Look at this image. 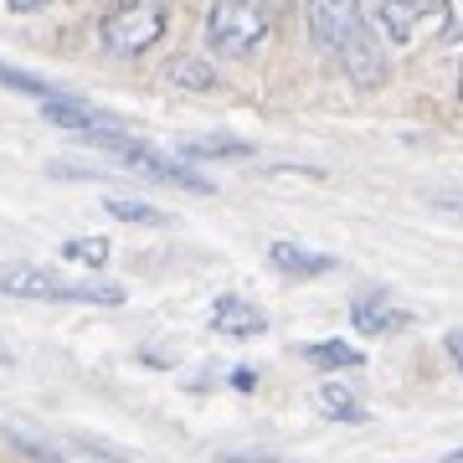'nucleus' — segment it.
<instances>
[{
	"label": "nucleus",
	"instance_id": "nucleus-7",
	"mask_svg": "<svg viewBox=\"0 0 463 463\" xmlns=\"http://www.w3.org/2000/svg\"><path fill=\"white\" fill-rule=\"evenodd\" d=\"M443 0H371V11H376V26L392 42H412L417 36V26L438 11Z\"/></svg>",
	"mask_w": 463,
	"mask_h": 463
},
{
	"label": "nucleus",
	"instance_id": "nucleus-9",
	"mask_svg": "<svg viewBox=\"0 0 463 463\" xmlns=\"http://www.w3.org/2000/svg\"><path fill=\"white\" fill-rule=\"evenodd\" d=\"M268 263L279 268V273H288V279H325V273L340 268L330 252L298 248V242H273V248H268Z\"/></svg>",
	"mask_w": 463,
	"mask_h": 463
},
{
	"label": "nucleus",
	"instance_id": "nucleus-24",
	"mask_svg": "<svg viewBox=\"0 0 463 463\" xmlns=\"http://www.w3.org/2000/svg\"><path fill=\"white\" fill-rule=\"evenodd\" d=\"M443 463H463V448H453V453H448V458Z\"/></svg>",
	"mask_w": 463,
	"mask_h": 463
},
{
	"label": "nucleus",
	"instance_id": "nucleus-25",
	"mask_svg": "<svg viewBox=\"0 0 463 463\" xmlns=\"http://www.w3.org/2000/svg\"><path fill=\"white\" fill-rule=\"evenodd\" d=\"M0 365H11V355H5V350H0Z\"/></svg>",
	"mask_w": 463,
	"mask_h": 463
},
{
	"label": "nucleus",
	"instance_id": "nucleus-17",
	"mask_svg": "<svg viewBox=\"0 0 463 463\" xmlns=\"http://www.w3.org/2000/svg\"><path fill=\"white\" fill-rule=\"evenodd\" d=\"M62 258L67 263H83V268H103L109 263V237H67Z\"/></svg>",
	"mask_w": 463,
	"mask_h": 463
},
{
	"label": "nucleus",
	"instance_id": "nucleus-3",
	"mask_svg": "<svg viewBox=\"0 0 463 463\" xmlns=\"http://www.w3.org/2000/svg\"><path fill=\"white\" fill-rule=\"evenodd\" d=\"M88 145H99V149H109V155H118L129 170H139V175H149V181H160V185L196 191V196H212V191H216L201 170H191V160H185V155H160V149H149V145H139V139H129L124 129L88 134Z\"/></svg>",
	"mask_w": 463,
	"mask_h": 463
},
{
	"label": "nucleus",
	"instance_id": "nucleus-14",
	"mask_svg": "<svg viewBox=\"0 0 463 463\" xmlns=\"http://www.w3.org/2000/svg\"><path fill=\"white\" fill-rule=\"evenodd\" d=\"M175 155H185V160H248L252 145H242V139H185V145H175Z\"/></svg>",
	"mask_w": 463,
	"mask_h": 463
},
{
	"label": "nucleus",
	"instance_id": "nucleus-19",
	"mask_svg": "<svg viewBox=\"0 0 463 463\" xmlns=\"http://www.w3.org/2000/svg\"><path fill=\"white\" fill-rule=\"evenodd\" d=\"M443 21H448V36L463 42V0H443Z\"/></svg>",
	"mask_w": 463,
	"mask_h": 463
},
{
	"label": "nucleus",
	"instance_id": "nucleus-22",
	"mask_svg": "<svg viewBox=\"0 0 463 463\" xmlns=\"http://www.w3.org/2000/svg\"><path fill=\"white\" fill-rule=\"evenodd\" d=\"M5 5H11L16 16H26V11H42V5H52V0H5Z\"/></svg>",
	"mask_w": 463,
	"mask_h": 463
},
{
	"label": "nucleus",
	"instance_id": "nucleus-2",
	"mask_svg": "<svg viewBox=\"0 0 463 463\" xmlns=\"http://www.w3.org/2000/svg\"><path fill=\"white\" fill-rule=\"evenodd\" d=\"M283 0H212L206 11V47L227 62H242L273 36Z\"/></svg>",
	"mask_w": 463,
	"mask_h": 463
},
{
	"label": "nucleus",
	"instance_id": "nucleus-6",
	"mask_svg": "<svg viewBox=\"0 0 463 463\" xmlns=\"http://www.w3.org/2000/svg\"><path fill=\"white\" fill-rule=\"evenodd\" d=\"M62 288H67V283L57 279L52 268H36V263L0 268V294H11V298H42V304H62Z\"/></svg>",
	"mask_w": 463,
	"mask_h": 463
},
{
	"label": "nucleus",
	"instance_id": "nucleus-11",
	"mask_svg": "<svg viewBox=\"0 0 463 463\" xmlns=\"http://www.w3.org/2000/svg\"><path fill=\"white\" fill-rule=\"evenodd\" d=\"M315 407L330 422H371V412L361 407V397H355V386H345V381H325L315 392Z\"/></svg>",
	"mask_w": 463,
	"mask_h": 463
},
{
	"label": "nucleus",
	"instance_id": "nucleus-12",
	"mask_svg": "<svg viewBox=\"0 0 463 463\" xmlns=\"http://www.w3.org/2000/svg\"><path fill=\"white\" fill-rule=\"evenodd\" d=\"M298 350H304V361L330 365V371H355L365 361V350H355L350 340H315V345H298Z\"/></svg>",
	"mask_w": 463,
	"mask_h": 463
},
{
	"label": "nucleus",
	"instance_id": "nucleus-4",
	"mask_svg": "<svg viewBox=\"0 0 463 463\" xmlns=\"http://www.w3.org/2000/svg\"><path fill=\"white\" fill-rule=\"evenodd\" d=\"M165 36V0H114L99 26V42L114 57H145Z\"/></svg>",
	"mask_w": 463,
	"mask_h": 463
},
{
	"label": "nucleus",
	"instance_id": "nucleus-13",
	"mask_svg": "<svg viewBox=\"0 0 463 463\" xmlns=\"http://www.w3.org/2000/svg\"><path fill=\"white\" fill-rule=\"evenodd\" d=\"M103 212L114 216V222H129V227H170V216L160 212V206H149V201L109 196V201H103Z\"/></svg>",
	"mask_w": 463,
	"mask_h": 463
},
{
	"label": "nucleus",
	"instance_id": "nucleus-16",
	"mask_svg": "<svg viewBox=\"0 0 463 463\" xmlns=\"http://www.w3.org/2000/svg\"><path fill=\"white\" fill-rule=\"evenodd\" d=\"M0 88H16V93H26V99H57L62 88H52L47 78H36V72H21V67H5L0 62Z\"/></svg>",
	"mask_w": 463,
	"mask_h": 463
},
{
	"label": "nucleus",
	"instance_id": "nucleus-20",
	"mask_svg": "<svg viewBox=\"0 0 463 463\" xmlns=\"http://www.w3.org/2000/svg\"><path fill=\"white\" fill-rule=\"evenodd\" d=\"M443 345H448V355H453V365L463 371V330H448V340H443Z\"/></svg>",
	"mask_w": 463,
	"mask_h": 463
},
{
	"label": "nucleus",
	"instance_id": "nucleus-23",
	"mask_svg": "<svg viewBox=\"0 0 463 463\" xmlns=\"http://www.w3.org/2000/svg\"><path fill=\"white\" fill-rule=\"evenodd\" d=\"M438 206H443V212H453L463 222V196H438Z\"/></svg>",
	"mask_w": 463,
	"mask_h": 463
},
{
	"label": "nucleus",
	"instance_id": "nucleus-15",
	"mask_svg": "<svg viewBox=\"0 0 463 463\" xmlns=\"http://www.w3.org/2000/svg\"><path fill=\"white\" fill-rule=\"evenodd\" d=\"M62 304H103V309H114V304H124V288L118 283H67Z\"/></svg>",
	"mask_w": 463,
	"mask_h": 463
},
{
	"label": "nucleus",
	"instance_id": "nucleus-26",
	"mask_svg": "<svg viewBox=\"0 0 463 463\" xmlns=\"http://www.w3.org/2000/svg\"><path fill=\"white\" fill-rule=\"evenodd\" d=\"M458 99H463V78H458Z\"/></svg>",
	"mask_w": 463,
	"mask_h": 463
},
{
	"label": "nucleus",
	"instance_id": "nucleus-21",
	"mask_svg": "<svg viewBox=\"0 0 463 463\" xmlns=\"http://www.w3.org/2000/svg\"><path fill=\"white\" fill-rule=\"evenodd\" d=\"M222 463H279L273 453H227Z\"/></svg>",
	"mask_w": 463,
	"mask_h": 463
},
{
	"label": "nucleus",
	"instance_id": "nucleus-5",
	"mask_svg": "<svg viewBox=\"0 0 463 463\" xmlns=\"http://www.w3.org/2000/svg\"><path fill=\"white\" fill-rule=\"evenodd\" d=\"M42 118L47 124H57V129H72V134H103V129H118L114 114H103V109H93V103L83 99H67V93H57V99L42 103Z\"/></svg>",
	"mask_w": 463,
	"mask_h": 463
},
{
	"label": "nucleus",
	"instance_id": "nucleus-1",
	"mask_svg": "<svg viewBox=\"0 0 463 463\" xmlns=\"http://www.w3.org/2000/svg\"><path fill=\"white\" fill-rule=\"evenodd\" d=\"M304 21L319 57H330L355 88L386 83V52L365 21V0H304Z\"/></svg>",
	"mask_w": 463,
	"mask_h": 463
},
{
	"label": "nucleus",
	"instance_id": "nucleus-8",
	"mask_svg": "<svg viewBox=\"0 0 463 463\" xmlns=\"http://www.w3.org/2000/svg\"><path fill=\"white\" fill-rule=\"evenodd\" d=\"M212 330L227 335V340H252V335L268 330V315L258 309V304H248V298L222 294V298L212 304Z\"/></svg>",
	"mask_w": 463,
	"mask_h": 463
},
{
	"label": "nucleus",
	"instance_id": "nucleus-18",
	"mask_svg": "<svg viewBox=\"0 0 463 463\" xmlns=\"http://www.w3.org/2000/svg\"><path fill=\"white\" fill-rule=\"evenodd\" d=\"M170 83H181V88H212L216 78H212V67H206V62H196V57H181V62L170 67Z\"/></svg>",
	"mask_w": 463,
	"mask_h": 463
},
{
	"label": "nucleus",
	"instance_id": "nucleus-10",
	"mask_svg": "<svg viewBox=\"0 0 463 463\" xmlns=\"http://www.w3.org/2000/svg\"><path fill=\"white\" fill-rule=\"evenodd\" d=\"M350 319H355L361 335H397L407 325V309H397L392 298H381V294H361L350 304Z\"/></svg>",
	"mask_w": 463,
	"mask_h": 463
}]
</instances>
